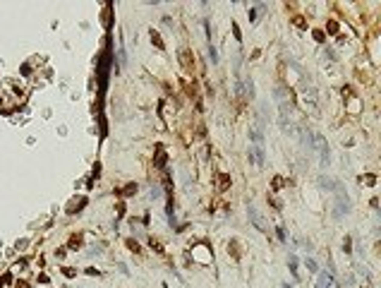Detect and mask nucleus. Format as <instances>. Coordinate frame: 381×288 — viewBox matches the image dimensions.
Returning a JSON list of instances; mask_svg holds the SVG:
<instances>
[{"label":"nucleus","mask_w":381,"mask_h":288,"mask_svg":"<svg viewBox=\"0 0 381 288\" xmlns=\"http://www.w3.org/2000/svg\"><path fill=\"white\" fill-rule=\"evenodd\" d=\"M367 180V185H374V175H367V178H362V183Z\"/></svg>","instance_id":"nucleus-6"},{"label":"nucleus","mask_w":381,"mask_h":288,"mask_svg":"<svg viewBox=\"0 0 381 288\" xmlns=\"http://www.w3.org/2000/svg\"><path fill=\"white\" fill-rule=\"evenodd\" d=\"M247 211H249V216H252V221H254V226H256V228H259V230H266V226H264V221H261V216H259V211H256V209H254L252 204H249V207H247Z\"/></svg>","instance_id":"nucleus-2"},{"label":"nucleus","mask_w":381,"mask_h":288,"mask_svg":"<svg viewBox=\"0 0 381 288\" xmlns=\"http://www.w3.org/2000/svg\"><path fill=\"white\" fill-rule=\"evenodd\" d=\"M180 60H182V65H185V67H192V63H194V60L190 58V53H187V51H180Z\"/></svg>","instance_id":"nucleus-3"},{"label":"nucleus","mask_w":381,"mask_h":288,"mask_svg":"<svg viewBox=\"0 0 381 288\" xmlns=\"http://www.w3.org/2000/svg\"><path fill=\"white\" fill-rule=\"evenodd\" d=\"M228 183H230V178H228V175H221V190L228 187Z\"/></svg>","instance_id":"nucleus-4"},{"label":"nucleus","mask_w":381,"mask_h":288,"mask_svg":"<svg viewBox=\"0 0 381 288\" xmlns=\"http://www.w3.org/2000/svg\"><path fill=\"white\" fill-rule=\"evenodd\" d=\"M281 185H283V180H281V178H273V190H278Z\"/></svg>","instance_id":"nucleus-5"},{"label":"nucleus","mask_w":381,"mask_h":288,"mask_svg":"<svg viewBox=\"0 0 381 288\" xmlns=\"http://www.w3.org/2000/svg\"><path fill=\"white\" fill-rule=\"evenodd\" d=\"M300 98H302V106H304V108H309V111L317 108V91H314V87L302 84V87H300Z\"/></svg>","instance_id":"nucleus-1"}]
</instances>
